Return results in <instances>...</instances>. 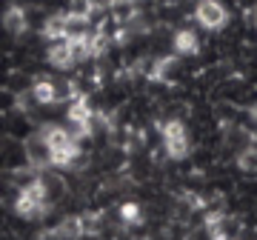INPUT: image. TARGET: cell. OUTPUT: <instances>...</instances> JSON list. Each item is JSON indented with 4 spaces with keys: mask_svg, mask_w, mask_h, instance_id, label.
Listing matches in <instances>:
<instances>
[{
    "mask_svg": "<svg viewBox=\"0 0 257 240\" xmlns=\"http://www.w3.org/2000/svg\"><path fill=\"white\" fill-rule=\"evenodd\" d=\"M15 212L23 220H40L52 212V200H49V186L43 177H32L29 183L20 186L18 200H15Z\"/></svg>",
    "mask_w": 257,
    "mask_h": 240,
    "instance_id": "1",
    "label": "cell"
},
{
    "mask_svg": "<svg viewBox=\"0 0 257 240\" xmlns=\"http://www.w3.org/2000/svg\"><path fill=\"white\" fill-rule=\"evenodd\" d=\"M160 135H163V146H166V155L169 157L183 160L189 155V135H186V126L177 117L166 120L163 126H160Z\"/></svg>",
    "mask_w": 257,
    "mask_h": 240,
    "instance_id": "2",
    "label": "cell"
},
{
    "mask_svg": "<svg viewBox=\"0 0 257 240\" xmlns=\"http://www.w3.org/2000/svg\"><path fill=\"white\" fill-rule=\"evenodd\" d=\"M194 20L209 32H217L229 23V9L223 6L220 0H200L197 9H194Z\"/></svg>",
    "mask_w": 257,
    "mask_h": 240,
    "instance_id": "3",
    "label": "cell"
},
{
    "mask_svg": "<svg viewBox=\"0 0 257 240\" xmlns=\"http://www.w3.org/2000/svg\"><path fill=\"white\" fill-rule=\"evenodd\" d=\"M23 155H26L29 166L32 169H49L52 166V152H49L46 140H43V135L40 132H35V135H29L26 143H23Z\"/></svg>",
    "mask_w": 257,
    "mask_h": 240,
    "instance_id": "4",
    "label": "cell"
},
{
    "mask_svg": "<svg viewBox=\"0 0 257 240\" xmlns=\"http://www.w3.org/2000/svg\"><path fill=\"white\" fill-rule=\"evenodd\" d=\"M49 63L55 66V69H60V72H66V69H72L77 60H74V52H72V43H69V37H60V40H52V46H49L46 52Z\"/></svg>",
    "mask_w": 257,
    "mask_h": 240,
    "instance_id": "5",
    "label": "cell"
},
{
    "mask_svg": "<svg viewBox=\"0 0 257 240\" xmlns=\"http://www.w3.org/2000/svg\"><path fill=\"white\" fill-rule=\"evenodd\" d=\"M3 29L9 32L12 37H23L29 32V18L23 6H9L3 12Z\"/></svg>",
    "mask_w": 257,
    "mask_h": 240,
    "instance_id": "6",
    "label": "cell"
},
{
    "mask_svg": "<svg viewBox=\"0 0 257 240\" xmlns=\"http://www.w3.org/2000/svg\"><path fill=\"white\" fill-rule=\"evenodd\" d=\"M80 234H86V226H83L80 214H69V217H63L57 223L55 229L43 231V237H80Z\"/></svg>",
    "mask_w": 257,
    "mask_h": 240,
    "instance_id": "7",
    "label": "cell"
},
{
    "mask_svg": "<svg viewBox=\"0 0 257 240\" xmlns=\"http://www.w3.org/2000/svg\"><path fill=\"white\" fill-rule=\"evenodd\" d=\"M175 49L177 55H197L200 52V37L194 35L192 29H180L175 35Z\"/></svg>",
    "mask_w": 257,
    "mask_h": 240,
    "instance_id": "8",
    "label": "cell"
},
{
    "mask_svg": "<svg viewBox=\"0 0 257 240\" xmlns=\"http://www.w3.org/2000/svg\"><path fill=\"white\" fill-rule=\"evenodd\" d=\"M175 72H177V57L169 55V57H160V60L149 69V77L163 83V80H172V74H175Z\"/></svg>",
    "mask_w": 257,
    "mask_h": 240,
    "instance_id": "9",
    "label": "cell"
},
{
    "mask_svg": "<svg viewBox=\"0 0 257 240\" xmlns=\"http://www.w3.org/2000/svg\"><path fill=\"white\" fill-rule=\"evenodd\" d=\"M32 97H35V103H40V106H49V103H57V86L52 83V80H37L32 89Z\"/></svg>",
    "mask_w": 257,
    "mask_h": 240,
    "instance_id": "10",
    "label": "cell"
},
{
    "mask_svg": "<svg viewBox=\"0 0 257 240\" xmlns=\"http://www.w3.org/2000/svg\"><path fill=\"white\" fill-rule=\"evenodd\" d=\"M237 166L243 172H257V146L254 143H248L237 152Z\"/></svg>",
    "mask_w": 257,
    "mask_h": 240,
    "instance_id": "11",
    "label": "cell"
},
{
    "mask_svg": "<svg viewBox=\"0 0 257 240\" xmlns=\"http://www.w3.org/2000/svg\"><path fill=\"white\" fill-rule=\"evenodd\" d=\"M43 37H46V40H60V37H66V32H63V15H52V18L43 23Z\"/></svg>",
    "mask_w": 257,
    "mask_h": 240,
    "instance_id": "12",
    "label": "cell"
},
{
    "mask_svg": "<svg viewBox=\"0 0 257 240\" xmlns=\"http://www.w3.org/2000/svg\"><path fill=\"white\" fill-rule=\"evenodd\" d=\"M226 217H223V212H211L206 214V231H209L211 237H223L226 234Z\"/></svg>",
    "mask_w": 257,
    "mask_h": 240,
    "instance_id": "13",
    "label": "cell"
},
{
    "mask_svg": "<svg viewBox=\"0 0 257 240\" xmlns=\"http://www.w3.org/2000/svg\"><path fill=\"white\" fill-rule=\"evenodd\" d=\"M120 220H123V226H140V206L138 203H123V209H120Z\"/></svg>",
    "mask_w": 257,
    "mask_h": 240,
    "instance_id": "14",
    "label": "cell"
},
{
    "mask_svg": "<svg viewBox=\"0 0 257 240\" xmlns=\"http://www.w3.org/2000/svg\"><path fill=\"white\" fill-rule=\"evenodd\" d=\"M251 23H254V29H257V6L251 9Z\"/></svg>",
    "mask_w": 257,
    "mask_h": 240,
    "instance_id": "15",
    "label": "cell"
},
{
    "mask_svg": "<svg viewBox=\"0 0 257 240\" xmlns=\"http://www.w3.org/2000/svg\"><path fill=\"white\" fill-rule=\"evenodd\" d=\"M251 120H257V106H254V109H251Z\"/></svg>",
    "mask_w": 257,
    "mask_h": 240,
    "instance_id": "16",
    "label": "cell"
}]
</instances>
